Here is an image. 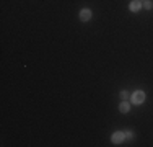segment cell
<instances>
[{"label":"cell","instance_id":"obj_1","mask_svg":"<svg viewBox=\"0 0 153 147\" xmlns=\"http://www.w3.org/2000/svg\"><path fill=\"white\" fill-rule=\"evenodd\" d=\"M130 100H132L134 105H142V103L145 101V93L142 90H137L132 93V98H130Z\"/></svg>","mask_w":153,"mask_h":147},{"label":"cell","instance_id":"obj_2","mask_svg":"<svg viewBox=\"0 0 153 147\" xmlns=\"http://www.w3.org/2000/svg\"><path fill=\"white\" fill-rule=\"evenodd\" d=\"M126 139V134L121 131H117V132H114V134L111 136V141H112V144H121V142Z\"/></svg>","mask_w":153,"mask_h":147},{"label":"cell","instance_id":"obj_3","mask_svg":"<svg viewBox=\"0 0 153 147\" xmlns=\"http://www.w3.org/2000/svg\"><path fill=\"white\" fill-rule=\"evenodd\" d=\"M90 18H91V10L90 8H83L82 12H80V20L82 21H88Z\"/></svg>","mask_w":153,"mask_h":147},{"label":"cell","instance_id":"obj_4","mask_svg":"<svg viewBox=\"0 0 153 147\" xmlns=\"http://www.w3.org/2000/svg\"><path fill=\"white\" fill-rule=\"evenodd\" d=\"M140 8H142L140 0H134V2H130V5H129V10H130V12H138Z\"/></svg>","mask_w":153,"mask_h":147},{"label":"cell","instance_id":"obj_5","mask_svg":"<svg viewBox=\"0 0 153 147\" xmlns=\"http://www.w3.org/2000/svg\"><path fill=\"white\" fill-rule=\"evenodd\" d=\"M119 111H121V113H129V111H130V105H129L126 100H124L121 105H119Z\"/></svg>","mask_w":153,"mask_h":147},{"label":"cell","instance_id":"obj_6","mask_svg":"<svg viewBox=\"0 0 153 147\" xmlns=\"http://www.w3.org/2000/svg\"><path fill=\"white\" fill-rule=\"evenodd\" d=\"M142 7H143L145 10H152V8H153V3L150 2V0H145V2H143V5H142Z\"/></svg>","mask_w":153,"mask_h":147},{"label":"cell","instance_id":"obj_7","mask_svg":"<svg viewBox=\"0 0 153 147\" xmlns=\"http://www.w3.org/2000/svg\"><path fill=\"white\" fill-rule=\"evenodd\" d=\"M127 97H129V93H127L126 90H122L121 92V98H122V100H127Z\"/></svg>","mask_w":153,"mask_h":147},{"label":"cell","instance_id":"obj_8","mask_svg":"<svg viewBox=\"0 0 153 147\" xmlns=\"http://www.w3.org/2000/svg\"><path fill=\"white\" fill-rule=\"evenodd\" d=\"M124 134H126V139H132L134 137V134L130 131H127V132H124Z\"/></svg>","mask_w":153,"mask_h":147}]
</instances>
